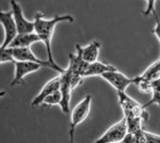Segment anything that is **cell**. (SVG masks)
<instances>
[{"label": "cell", "mask_w": 160, "mask_h": 143, "mask_svg": "<svg viewBox=\"0 0 160 143\" xmlns=\"http://www.w3.org/2000/svg\"><path fill=\"white\" fill-rule=\"evenodd\" d=\"M73 21V16H71V15H57L49 20L45 18L41 13H37L34 16V32L39 36L40 40L43 43L46 47L48 61L52 62V64L55 67V71H57L58 73H62L65 69L61 68L54 60L53 53H52V38H53L54 31H55L57 24H60L61 22H71L72 23Z\"/></svg>", "instance_id": "cell-1"}, {"label": "cell", "mask_w": 160, "mask_h": 143, "mask_svg": "<svg viewBox=\"0 0 160 143\" xmlns=\"http://www.w3.org/2000/svg\"><path fill=\"white\" fill-rule=\"evenodd\" d=\"M90 105H92V95H86L79 103L74 107L71 112L70 128H69V135H70V142L74 141V130L86 119L89 115Z\"/></svg>", "instance_id": "cell-2"}, {"label": "cell", "mask_w": 160, "mask_h": 143, "mask_svg": "<svg viewBox=\"0 0 160 143\" xmlns=\"http://www.w3.org/2000/svg\"><path fill=\"white\" fill-rule=\"evenodd\" d=\"M101 77L105 81H108V83L110 84L113 88H116L118 92H126L128 86L136 84V79H137L136 77H133V78L127 77L126 74H123L122 72H120L117 69L107 71L103 74H101Z\"/></svg>", "instance_id": "cell-3"}, {"label": "cell", "mask_w": 160, "mask_h": 143, "mask_svg": "<svg viewBox=\"0 0 160 143\" xmlns=\"http://www.w3.org/2000/svg\"><path fill=\"white\" fill-rule=\"evenodd\" d=\"M73 90L72 87V70L68 68L61 73V86L60 92L62 94L60 107L65 115L70 112V101H71V92Z\"/></svg>", "instance_id": "cell-4"}, {"label": "cell", "mask_w": 160, "mask_h": 143, "mask_svg": "<svg viewBox=\"0 0 160 143\" xmlns=\"http://www.w3.org/2000/svg\"><path fill=\"white\" fill-rule=\"evenodd\" d=\"M128 132V127H127V121L125 118L114 124L105 132V133L97 139L95 142L96 143H119L122 142L123 137Z\"/></svg>", "instance_id": "cell-5"}, {"label": "cell", "mask_w": 160, "mask_h": 143, "mask_svg": "<svg viewBox=\"0 0 160 143\" xmlns=\"http://www.w3.org/2000/svg\"><path fill=\"white\" fill-rule=\"evenodd\" d=\"M0 24L2 25L3 32H5V40L1 43V47L6 48L9 46L12 40L17 36V27L15 23L13 16V12L8 10V12H2L0 10Z\"/></svg>", "instance_id": "cell-6"}, {"label": "cell", "mask_w": 160, "mask_h": 143, "mask_svg": "<svg viewBox=\"0 0 160 143\" xmlns=\"http://www.w3.org/2000/svg\"><path fill=\"white\" fill-rule=\"evenodd\" d=\"M10 7L13 12V16L15 20L18 33H29L34 32V21H29L25 18L23 14V9L16 0H10Z\"/></svg>", "instance_id": "cell-7"}, {"label": "cell", "mask_w": 160, "mask_h": 143, "mask_svg": "<svg viewBox=\"0 0 160 143\" xmlns=\"http://www.w3.org/2000/svg\"><path fill=\"white\" fill-rule=\"evenodd\" d=\"M14 65H15V74H14L13 81L10 84L12 86H16V85L22 84L24 81V78L28 74L36 72L42 68L41 64L30 62V61H15Z\"/></svg>", "instance_id": "cell-8"}, {"label": "cell", "mask_w": 160, "mask_h": 143, "mask_svg": "<svg viewBox=\"0 0 160 143\" xmlns=\"http://www.w3.org/2000/svg\"><path fill=\"white\" fill-rule=\"evenodd\" d=\"M118 99H119L120 107L123 111V116H137L144 118L145 109L143 108V105L138 104L136 101L128 96L126 92H118Z\"/></svg>", "instance_id": "cell-9"}, {"label": "cell", "mask_w": 160, "mask_h": 143, "mask_svg": "<svg viewBox=\"0 0 160 143\" xmlns=\"http://www.w3.org/2000/svg\"><path fill=\"white\" fill-rule=\"evenodd\" d=\"M12 54L15 61H30V62H36V63L41 64L42 67L46 68H52L55 70L52 62L48 60H41L39 57H37L32 52H31L30 47H16V48H12Z\"/></svg>", "instance_id": "cell-10"}, {"label": "cell", "mask_w": 160, "mask_h": 143, "mask_svg": "<svg viewBox=\"0 0 160 143\" xmlns=\"http://www.w3.org/2000/svg\"><path fill=\"white\" fill-rule=\"evenodd\" d=\"M60 86H61V76H58V77H56V78H54V79L49 80V81L43 86V88L41 89V92H40L37 96L32 100L31 105H32V107L41 105L42 102H43V100H45V97H47L49 94L54 93L55 90H58L60 89Z\"/></svg>", "instance_id": "cell-11"}, {"label": "cell", "mask_w": 160, "mask_h": 143, "mask_svg": "<svg viewBox=\"0 0 160 143\" xmlns=\"http://www.w3.org/2000/svg\"><path fill=\"white\" fill-rule=\"evenodd\" d=\"M76 48L80 50L81 53V56L87 63H92V62H95L98 59V54H100L101 49V43L97 41V40H93L89 45H87L85 47H81L79 45L76 46Z\"/></svg>", "instance_id": "cell-12"}, {"label": "cell", "mask_w": 160, "mask_h": 143, "mask_svg": "<svg viewBox=\"0 0 160 143\" xmlns=\"http://www.w3.org/2000/svg\"><path fill=\"white\" fill-rule=\"evenodd\" d=\"M41 41L36 32H29V33H17V36L12 40L9 43L10 48H16V47H30L36 43Z\"/></svg>", "instance_id": "cell-13"}, {"label": "cell", "mask_w": 160, "mask_h": 143, "mask_svg": "<svg viewBox=\"0 0 160 143\" xmlns=\"http://www.w3.org/2000/svg\"><path fill=\"white\" fill-rule=\"evenodd\" d=\"M116 68L110 65V64L103 63V62H98V61H95V62H92V63L88 64L86 71H85V77H93V76H101L103 74L104 72L110 70H114Z\"/></svg>", "instance_id": "cell-14"}, {"label": "cell", "mask_w": 160, "mask_h": 143, "mask_svg": "<svg viewBox=\"0 0 160 143\" xmlns=\"http://www.w3.org/2000/svg\"><path fill=\"white\" fill-rule=\"evenodd\" d=\"M151 84H152V89H151L152 97L147 104H143L144 109H147L148 107H150L152 104H157L160 107V77L157 79L152 80Z\"/></svg>", "instance_id": "cell-15"}, {"label": "cell", "mask_w": 160, "mask_h": 143, "mask_svg": "<svg viewBox=\"0 0 160 143\" xmlns=\"http://www.w3.org/2000/svg\"><path fill=\"white\" fill-rule=\"evenodd\" d=\"M141 76L144 77L145 79L150 80V81L159 78L160 77V59L158 61H156L153 64H151L150 67L148 68L147 70L144 71Z\"/></svg>", "instance_id": "cell-16"}, {"label": "cell", "mask_w": 160, "mask_h": 143, "mask_svg": "<svg viewBox=\"0 0 160 143\" xmlns=\"http://www.w3.org/2000/svg\"><path fill=\"white\" fill-rule=\"evenodd\" d=\"M61 100H62V94H61L60 89L55 90L54 93L49 94L47 97H45L42 104L43 105H47V107H52V105H60Z\"/></svg>", "instance_id": "cell-17"}, {"label": "cell", "mask_w": 160, "mask_h": 143, "mask_svg": "<svg viewBox=\"0 0 160 143\" xmlns=\"http://www.w3.org/2000/svg\"><path fill=\"white\" fill-rule=\"evenodd\" d=\"M136 78L137 79L135 85L138 87V89L141 92H151V89H152V84H151L150 80L145 79L142 76H136Z\"/></svg>", "instance_id": "cell-18"}, {"label": "cell", "mask_w": 160, "mask_h": 143, "mask_svg": "<svg viewBox=\"0 0 160 143\" xmlns=\"http://www.w3.org/2000/svg\"><path fill=\"white\" fill-rule=\"evenodd\" d=\"M5 62H12V63H14L15 60H14L13 57L10 47L3 48V47L0 46V63H5Z\"/></svg>", "instance_id": "cell-19"}, {"label": "cell", "mask_w": 160, "mask_h": 143, "mask_svg": "<svg viewBox=\"0 0 160 143\" xmlns=\"http://www.w3.org/2000/svg\"><path fill=\"white\" fill-rule=\"evenodd\" d=\"M121 143H141V141L136 134L132 133V132H127Z\"/></svg>", "instance_id": "cell-20"}, {"label": "cell", "mask_w": 160, "mask_h": 143, "mask_svg": "<svg viewBox=\"0 0 160 143\" xmlns=\"http://www.w3.org/2000/svg\"><path fill=\"white\" fill-rule=\"evenodd\" d=\"M144 139H145V142L148 143H160L159 135L149 133V132H145V130H144Z\"/></svg>", "instance_id": "cell-21"}, {"label": "cell", "mask_w": 160, "mask_h": 143, "mask_svg": "<svg viewBox=\"0 0 160 143\" xmlns=\"http://www.w3.org/2000/svg\"><path fill=\"white\" fill-rule=\"evenodd\" d=\"M152 15L154 16V20H156V27H154V29H153V33H154V36L158 38V40H159V43H160V20H159V17H158V14L156 10L152 13Z\"/></svg>", "instance_id": "cell-22"}, {"label": "cell", "mask_w": 160, "mask_h": 143, "mask_svg": "<svg viewBox=\"0 0 160 143\" xmlns=\"http://www.w3.org/2000/svg\"><path fill=\"white\" fill-rule=\"evenodd\" d=\"M156 1H157V0H151L150 3L147 5V8H145V10H144V13H143L145 16L151 15V14L156 10V8H154V6H156Z\"/></svg>", "instance_id": "cell-23"}, {"label": "cell", "mask_w": 160, "mask_h": 143, "mask_svg": "<svg viewBox=\"0 0 160 143\" xmlns=\"http://www.w3.org/2000/svg\"><path fill=\"white\" fill-rule=\"evenodd\" d=\"M6 92H5V90H1V92H0V97H3L5 96V95H6Z\"/></svg>", "instance_id": "cell-24"}, {"label": "cell", "mask_w": 160, "mask_h": 143, "mask_svg": "<svg viewBox=\"0 0 160 143\" xmlns=\"http://www.w3.org/2000/svg\"><path fill=\"white\" fill-rule=\"evenodd\" d=\"M145 1H147V5H148V3H150V1H151V0H145Z\"/></svg>", "instance_id": "cell-25"}]
</instances>
